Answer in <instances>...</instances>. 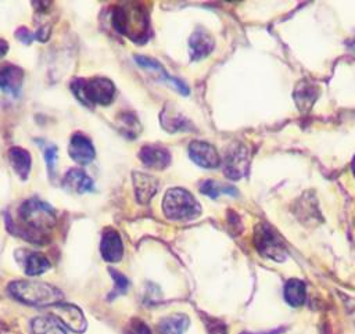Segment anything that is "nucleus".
<instances>
[{
  "instance_id": "nucleus-24",
  "label": "nucleus",
  "mask_w": 355,
  "mask_h": 334,
  "mask_svg": "<svg viewBox=\"0 0 355 334\" xmlns=\"http://www.w3.org/2000/svg\"><path fill=\"white\" fill-rule=\"evenodd\" d=\"M161 123H162V126L168 132L186 130V129L190 128V123L187 122V119L182 114L173 112V111H168L166 107H165L164 112L161 114Z\"/></svg>"
},
{
  "instance_id": "nucleus-32",
  "label": "nucleus",
  "mask_w": 355,
  "mask_h": 334,
  "mask_svg": "<svg viewBox=\"0 0 355 334\" xmlns=\"http://www.w3.org/2000/svg\"><path fill=\"white\" fill-rule=\"evenodd\" d=\"M8 51V43L0 37V58H3Z\"/></svg>"
},
{
  "instance_id": "nucleus-13",
  "label": "nucleus",
  "mask_w": 355,
  "mask_h": 334,
  "mask_svg": "<svg viewBox=\"0 0 355 334\" xmlns=\"http://www.w3.org/2000/svg\"><path fill=\"white\" fill-rule=\"evenodd\" d=\"M17 254H21V256H17L19 261L24 272L28 276H39L43 274L50 269V261L40 252L36 251H28V249H18Z\"/></svg>"
},
{
  "instance_id": "nucleus-7",
  "label": "nucleus",
  "mask_w": 355,
  "mask_h": 334,
  "mask_svg": "<svg viewBox=\"0 0 355 334\" xmlns=\"http://www.w3.org/2000/svg\"><path fill=\"white\" fill-rule=\"evenodd\" d=\"M248 165H250L248 148L241 143H236L226 151L225 161H223V173L230 180H239L247 173Z\"/></svg>"
},
{
  "instance_id": "nucleus-1",
  "label": "nucleus",
  "mask_w": 355,
  "mask_h": 334,
  "mask_svg": "<svg viewBox=\"0 0 355 334\" xmlns=\"http://www.w3.org/2000/svg\"><path fill=\"white\" fill-rule=\"evenodd\" d=\"M18 225L11 230L29 243L43 245L50 240V231L55 227L57 216L53 206L37 198L25 200L18 211Z\"/></svg>"
},
{
  "instance_id": "nucleus-23",
  "label": "nucleus",
  "mask_w": 355,
  "mask_h": 334,
  "mask_svg": "<svg viewBox=\"0 0 355 334\" xmlns=\"http://www.w3.org/2000/svg\"><path fill=\"white\" fill-rule=\"evenodd\" d=\"M316 97H318L316 87L313 85L308 83V82L300 83L297 90H295V93H294V98L297 101V107L304 114L312 107V104H313Z\"/></svg>"
},
{
  "instance_id": "nucleus-5",
  "label": "nucleus",
  "mask_w": 355,
  "mask_h": 334,
  "mask_svg": "<svg viewBox=\"0 0 355 334\" xmlns=\"http://www.w3.org/2000/svg\"><path fill=\"white\" fill-rule=\"evenodd\" d=\"M162 211L168 219L186 220L193 219L201 213V206L194 195L180 187L169 188L162 201Z\"/></svg>"
},
{
  "instance_id": "nucleus-19",
  "label": "nucleus",
  "mask_w": 355,
  "mask_h": 334,
  "mask_svg": "<svg viewBox=\"0 0 355 334\" xmlns=\"http://www.w3.org/2000/svg\"><path fill=\"white\" fill-rule=\"evenodd\" d=\"M32 334H67V328L51 315L36 316L31 320Z\"/></svg>"
},
{
  "instance_id": "nucleus-16",
  "label": "nucleus",
  "mask_w": 355,
  "mask_h": 334,
  "mask_svg": "<svg viewBox=\"0 0 355 334\" xmlns=\"http://www.w3.org/2000/svg\"><path fill=\"white\" fill-rule=\"evenodd\" d=\"M140 161L147 166L157 170L165 169L171 164V154L161 146H143L139 151Z\"/></svg>"
},
{
  "instance_id": "nucleus-21",
  "label": "nucleus",
  "mask_w": 355,
  "mask_h": 334,
  "mask_svg": "<svg viewBox=\"0 0 355 334\" xmlns=\"http://www.w3.org/2000/svg\"><path fill=\"white\" fill-rule=\"evenodd\" d=\"M135 60H136V62H137L140 67L159 72V73L162 75V79L166 80V82H169L171 85H173L182 94H189V87H187L182 80L169 76V75L166 73V71L164 69V67H162L158 61H155L154 58L144 57V55H135Z\"/></svg>"
},
{
  "instance_id": "nucleus-18",
  "label": "nucleus",
  "mask_w": 355,
  "mask_h": 334,
  "mask_svg": "<svg viewBox=\"0 0 355 334\" xmlns=\"http://www.w3.org/2000/svg\"><path fill=\"white\" fill-rule=\"evenodd\" d=\"M7 157H8L10 165L12 166V169L18 175V177L21 180H26L31 173V168H32L31 154L25 148L14 146L7 151Z\"/></svg>"
},
{
  "instance_id": "nucleus-34",
  "label": "nucleus",
  "mask_w": 355,
  "mask_h": 334,
  "mask_svg": "<svg viewBox=\"0 0 355 334\" xmlns=\"http://www.w3.org/2000/svg\"><path fill=\"white\" fill-rule=\"evenodd\" d=\"M352 172L355 175V157H354V161H352Z\"/></svg>"
},
{
  "instance_id": "nucleus-6",
  "label": "nucleus",
  "mask_w": 355,
  "mask_h": 334,
  "mask_svg": "<svg viewBox=\"0 0 355 334\" xmlns=\"http://www.w3.org/2000/svg\"><path fill=\"white\" fill-rule=\"evenodd\" d=\"M254 244L258 252L268 259L282 262L287 256V249L283 240L268 223H258L255 226Z\"/></svg>"
},
{
  "instance_id": "nucleus-8",
  "label": "nucleus",
  "mask_w": 355,
  "mask_h": 334,
  "mask_svg": "<svg viewBox=\"0 0 355 334\" xmlns=\"http://www.w3.org/2000/svg\"><path fill=\"white\" fill-rule=\"evenodd\" d=\"M54 317L65 327L73 333H85L87 328V322L80 308L69 302H60L54 305Z\"/></svg>"
},
{
  "instance_id": "nucleus-28",
  "label": "nucleus",
  "mask_w": 355,
  "mask_h": 334,
  "mask_svg": "<svg viewBox=\"0 0 355 334\" xmlns=\"http://www.w3.org/2000/svg\"><path fill=\"white\" fill-rule=\"evenodd\" d=\"M108 273L111 274V277L114 279V283H115L114 294L111 295V298H114L115 295H119V294L126 292V290H128V287H129V280L126 279V276H123L121 272L115 270L114 267H110V269H108Z\"/></svg>"
},
{
  "instance_id": "nucleus-33",
  "label": "nucleus",
  "mask_w": 355,
  "mask_h": 334,
  "mask_svg": "<svg viewBox=\"0 0 355 334\" xmlns=\"http://www.w3.org/2000/svg\"><path fill=\"white\" fill-rule=\"evenodd\" d=\"M283 331V328H277V330H273V331H269V333H262V334H280ZM243 334H250V333H243Z\"/></svg>"
},
{
  "instance_id": "nucleus-26",
  "label": "nucleus",
  "mask_w": 355,
  "mask_h": 334,
  "mask_svg": "<svg viewBox=\"0 0 355 334\" xmlns=\"http://www.w3.org/2000/svg\"><path fill=\"white\" fill-rule=\"evenodd\" d=\"M200 191L211 198H216L219 197L220 194H232V195H236L237 190L232 186H227V184H222V183H218L215 180H204L201 184H200Z\"/></svg>"
},
{
  "instance_id": "nucleus-25",
  "label": "nucleus",
  "mask_w": 355,
  "mask_h": 334,
  "mask_svg": "<svg viewBox=\"0 0 355 334\" xmlns=\"http://www.w3.org/2000/svg\"><path fill=\"white\" fill-rule=\"evenodd\" d=\"M116 125L119 128V132L130 139H135L136 134L140 132V123L137 118L130 112L121 114L116 119Z\"/></svg>"
},
{
  "instance_id": "nucleus-27",
  "label": "nucleus",
  "mask_w": 355,
  "mask_h": 334,
  "mask_svg": "<svg viewBox=\"0 0 355 334\" xmlns=\"http://www.w3.org/2000/svg\"><path fill=\"white\" fill-rule=\"evenodd\" d=\"M36 143L40 146L42 148V152H43V157H44V161H46V165H47V170H49V175L53 176V172H54V166H55V161H57V154H58V148L57 146L49 143V141H44V140H36Z\"/></svg>"
},
{
  "instance_id": "nucleus-10",
  "label": "nucleus",
  "mask_w": 355,
  "mask_h": 334,
  "mask_svg": "<svg viewBox=\"0 0 355 334\" xmlns=\"http://www.w3.org/2000/svg\"><path fill=\"white\" fill-rule=\"evenodd\" d=\"M189 155L197 165L205 169H214L220 164L218 151L212 144L207 141H201V140L191 141L189 146Z\"/></svg>"
},
{
  "instance_id": "nucleus-12",
  "label": "nucleus",
  "mask_w": 355,
  "mask_h": 334,
  "mask_svg": "<svg viewBox=\"0 0 355 334\" xmlns=\"http://www.w3.org/2000/svg\"><path fill=\"white\" fill-rule=\"evenodd\" d=\"M61 184L64 190L75 194H83L94 188L93 179L83 169L79 168H71L64 175Z\"/></svg>"
},
{
  "instance_id": "nucleus-31",
  "label": "nucleus",
  "mask_w": 355,
  "mask_h": 334,
  "mask_svg": "<svg viewBox=\"0 0 355 334\" xmlns=\"http://www.w3.org/2000/svg\"><path fill=\"white\" fill-rule=\"evenodd\" d=\"M207 326H208V333H209V334H227L225 324L219 323V322L215 320V319H214L212 322L207 323Z\"/></svg>"
},
{
  "instance_id": "nucleus-22",
  "label": "nucleus",
  "mask_w": 355,
  "mask_h": 334,
  "mask_svg": "<svg viewBox=\"0 0 355 334\" xmlns=\"http://www.w3.org/2000/svg\"><path fill=\"white\" fill-rule=\"evenodd\" d=\"M284 299L291 306H301L305 302L306 287L305 283L298 279H290L284 284Z\"/></svg>"
},
{
  "instance_id": "nucleus-9",
  "label": "nucleus",
  "mask_w": 355,
  "mask_h": 334,
  "mask_svg": "<svg viewBox=\"0 0 355 334\" xmlns=\"http://www.w3.org/2000/svg\"><path fill=\"white\" fill-rule=\"evenodd\" d=\"M68 154L72 161L80 165H87L94 159L96 150L92 140L86 134H83L82 132H75L71 136L68 144Z\"/></svg>"
},
{
  "instance_id": "nucleus-11",
  "label": "nucleus",
  "mask_w": 355,
  "mask_h": 334,
  "mask_svg": "<svg viewBox=\"0 0 355 334\" xmlns=\"http://www.w3.org/2000/svg\"><path fill=\"white\" fill-rule=\"evenodd\" d=\"M100 254L103 259L107 262L121 261L123 255V244L119 233L115 229L107 227L103 230L100 241Z\"/></svg>"
},
{
  "instance_id": "nucleus-20",
  "label": "nucleus",
  "mask_w": 355,
  "mask_h": 334,
  "mask_svg": "<svg viewBox=\"0 0 355 334\" xmlns=\"http://www.w3.org/2000/svg\"><path fill=\"white\" fill-rule=\"evenodd\" d=\"M190 324L187 315L184 313H173L164 319H161L158 324L159 334H184Z\"/></svg>"
},
{
  "instance_id": "nucleus-29",
  "label": "nucleus",
  "mask_w": 355,
  "mask_h": 334,
  "mask_svg": "<svg viewBox=\"0 0 355 334\" xmlns=\"http://www.w3.org/2000/svg\"><path fill=\"white\" fill-rule=\"evenodd\" d=\"M125 334H151L150 327L140 319H133L128 324Z\"/></svg>"
},
{
  "instance_id": "nucleus-3",
  "label": "nucleus",
  "mask_w": 355,
  "mask_h": 334,
  "mask_svg": "<svg viewBox=\"0 0 355 334\" xmlns=\"http://www.w3.org/2000/svg\"><path fill=\"white\" fill-rule=\"evenodd\" d=\"M8 292L17 301L33 306H54L64 298L55 285L37 280H14L8 284Z\"/></svg>"
},
{
  "instance_id": "nucleus-2",
  "label": "nucleus",
  "mask_w": 355,
  "mask_h": 334,
  "mask_svg": "<svg viewBox=\"0 0 355 334\" xmlns=\"http://www.w3.org/2000/svg\"><path fill=\"white\" fill-rule=\"evenodd\" d=\"M112 26L133 42H143L148 35V17L139 3H123L112 7Z\"/></svg>"
},
{
  "instance_id": "nucleus-14",
  "label": "nucleus",
  "mask_w": 355,
  "mask_h": 334,
  "mask_svg": "<svg viewBox=\"0 0 355 334\" xmlns=\"http://www.w3.org/2000/svg\"><path fill=\"white\" fill-rule=\"evenodd\" d=\"M132 179H133V187H135L137 202L148 204L150 200L158 191V187H159L158 180L154 176H150L143 172H133Z\"/></svg>"
},
{
  "instance_id": "nucleus-15",
  "label": "nucleus",
  "mask_w": 355,
  "mask_h": 334,
  "mask_svg": "<svg viewBox=\"0 0 355 334\" xmlns=\"http://www.w3.org/2000/svg\"><path fill=\"white\" fill-rule=\"evenodd\" d=\"M24 83V69L14 64L0 67V89L11 96H17Z\"/></svg>"
},
{
  "instance_id": "nucleus-17",
  "label": "nucleus",
  "mask_w": 355,
  "mask_h": 334,
  "mask_svg": "<svg viewBox=\"0 0 355 334\" xmlns=\"http://www.w3.org/2000/svg\"><path fill=\"white\" fill-rule=\"evenodd\" d=\"M214 44L212 36L204 28H197L189 40L191 60L198 61L207 57L214 50Z\"/></svg>"
},
{
  "instance_id": "nucleus-30",
  "label": "nucleus",
  "mask_w": 355,
  "mask_h": 334,
  "mask_svg": "<svg viewBox=\"0 0 355 334\" xmlns=\"http://www.w3.org/2000/svg\"><path fill=\"white\" fill-rule=\"evenodd\" d=\"M15 37H17L19 42H22L24 44H31L33 40H36V39H35V33H32L29 29H26V28H24V26L17 29Z\"/></svg>"
},
{
  "instance_id": "nucleus-4",
  "label": "nucleus",
  "mask_w": 355,
  "mask_h": 334,
  "mask_svg": "<svg viewBox=\"0 0 355 334\" xmlns=\"http://www.w3.org/2000/svg\"><path fill=\"white\" fill-rule=\"evenodd\" d=\"M71 90L73 96L85 105H108L115 97V85L107 78H90V79H73L71 82Z\"/></svg>"
}]
</instances>
